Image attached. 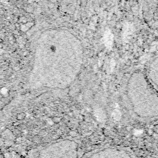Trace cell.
Wrapping results in <instances>:
<instances>
[{
	"mask_svg": "<svg viewBox=\"0 0 158 158\" xmlns=\"http://www.w3.org/2000/svg\"><path fill=\"white\" fill-rule=\"evenodd\" d=\"M82 55L80 41L73 35L63 30H48L37 41L32 77L41 85L65 87L80 71Z\"/></svg>",
	"mask_w": 158,
	"mask_h": 158,
	"instance_id": "1",
	"label": "cell"
},
{
	"mask_svg": "<svg viewBox=\"0 0 158 158\" xmlns=\"http://www.w3.org/2000/svg\"><path fill=\"white\" fill-rule=\"evenodd\" d=\"M126 96L128 109L135 119L146 122L158 118V92L149 81L143 67L129 75Z\"/></svg>",
	"mask_w": 158,
	"mask_h": 158,
	"instance_id": "2",
	"label": "cell"
},
{
	"mask_svg": "<svg viewBox=\"0 0 158 158\" xmlns=\"http://www.w3.org/2000/svg\"><path fill=\"white\" fill-rule=\"evenodd\" d=\"M143 68L149 81L158 92V52L149 59Z\"/></svg>",
	"mask_w": 158,
	"mask_h": 158,
	"instance_id": "3",
	"label": "cell"
},
{
	"mask_svg": "<svg viewBox=\"0 0 158 158\" xmlns=\"http://www.w3.org/2000/svg\"><path fill=\"white\" fill-rule=\"evenodd\" d=\"M25 114L24 113H19L17 115L16 118L19 120H22L25 118Z\"/></svg>",
	"mask_w": 158,
	"mask_h": 158,
	"instance_id": "4",
	"label": "cell"
},
{
	"mask_svg": "<svg viewBox=\"0 0 158 158\" xmlns=\"http://www.w3.org/2000/svg\"><path fill=\"white\" fill-rule=\"evenodd\" d=\"M52 121L54 123H59L60 122V118H59V117L55 116V117H54L52 118Z\"/></svg>",
	"mask_w": 158,
	"mask_h": 158,
	"instance_id": "5",
	"label": "cell"
},
{
	"mask_svg": "<svg viewBox=\"0 0 158 158\" xmlns=\"http://www.w3.org/2000/svg\"><path fill=\"white\" fill-rule=\"evenodd\" d=\"M156 25H157V28H156V36L158 35V8L157 10V16H156Z\"/></svg>",
	"mask_w": 158,
	"mask_h": 158,
	"instance_id": "6",
	"label": "cell"
},
{
	"mask_svg": "<svg viewBox=\"0 0 158 158\" xmlns=\"http://www.w3.org/2000/svg\"><path fill=\"white\" fill-rule=\"evenodd\" d=\"M69 134V135H70V136H72V137H75V136H77V132H76L75 131H74V130H71V131H70Z\"/></svg>",
	"mask_w": 158,
	"mask_h": 158,
	"instance_id": "7",
	"label": "cell"
},
{
	"mask_svg": "<svg viewBox=\"0 0 158 158\" xmlns=\"http://www.w3.org/2000/svg\"><path fill=\"white\" fill-rule=\"evenodd\" d=\"M40 138H39V136H38V135H36V136H35V137L33 138V141H38L40 139H39Z\"/></svg>",
	"mask_w": 158,
	"mask_h": 158,
	"instance_id": "8",
	"label": "cell"
},
{
	"mask_svg": "<svg viewBox=\"0 0 158 158\" xmlns=\"http://www.w3.org/2000/svg\"><path fill=\"white\" fill-rule=\"evenodd\" d=\"M4 156L5 158H10V156L9 153H6L4 154Z\"/></svg>",
	"mask_w": 158,
	"mask_h": 158,
	"instance_id": "9",
	"label": "cell"
},
{
	"mask_svg": "<svg viewBox=\"0 0 158 158\" xmlns=\"http://www.w3.org/2000/svg\"><path fill=\"white\" fill-rule=\"evenodd\" d=\"M78 118L80 119V120H83L84 119V116L82 115V114H80V115H79V116H78Z\"/></svg>",
	"mask_w": 158,
	"mask_h": 158,
	"instance_id": "10",
	"label": "cell"
},
{
	"mask_svg": "<svg viewBox=\"0 0 158 158\" xmlns=\"http://www.w3.org/2000/svg\"><path fill=\"white\" fill-rule=\"evenodd\" d=\"M64 118L65 120H69V115H65L64 116Z\"/></svg>",
	"mask_w": 158,
	"mask_h": 158,
	"instance_id": "11",
	"label": "cell"
},
{
	"mask_svg": "<svg viewBox=\"0 0 158 158\" xmlns=\"http://www.w3.org/2000/svg\"><path fill=\"white\" fill-rule=\"evenodd\" d=\"M13 125H14V127H17V126L19 125V122H14Z\"/></svg>",
	"mask_w": 158,
	"mask_h": 158,
	"instance_id": "12",
	"label": "cell"
},
{
	"mask_svg": "<svg viewBox=\"0 0 158 158\" xmlns=\"http://www.w3.org/2000/svg\"><path fill=\"white\" fill-rule=\"evenodd\" d=\"M69 117H72V116H73L72 112H70L69 113Z\"/></svg>",
	"mask_w": 158,
	"mask_h": 158,
	"instance_id": "13",
	"label": "cell"
}]
</instances>
